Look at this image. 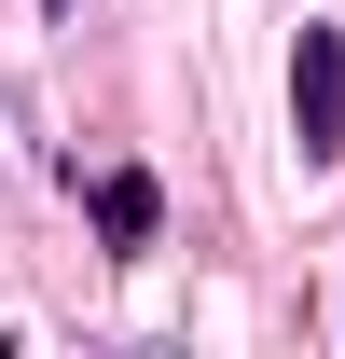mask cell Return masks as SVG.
Segmentation results:
<instances>
[{
  "mask_svg": "<svg viewBox=\"0 0 345 359\" xmlns=\"http://www.w3.org/2000/svg\"><path fill=\"white\" fill-rule=\"evenodd\" d=\"M290 138H304V166L345 152V28H304V55H290Z\"/></svg>",
  "mask_w": 345,
  "mask_h": 359,
  "instance_id": "1",
  "label": "cell"
},
{
  "mask_svg": "<svg viewBox=\"0 0 345 359\" xmlns=\"http://www.w3.org/2000/svg\"><path fill=\"white\" fill-rule=\"evenodd\" d=\"M69 180H83V166H69ZM83 208H97V235H111V249H152V235H166L152 166H97V180H83Z\"/></svg>",
  "mask_w": 345,
  "mask_h": 359,
  "instance_id": "2",
  "label": "cell"
}]
</instances>
